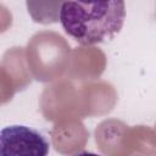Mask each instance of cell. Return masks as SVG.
<instances>
[{
    "label": "cell",
    "instance_id": "obj_2",
    "mask_svg": "<svg viewBox=\"0 0 156 156\" xmlns=\"http://www.w3.org/2000/svg\"><path fill=\"white\" fill-rule=\"evenodd\" d=\"M50 143L39 130L22 124L0 132V156H48Z\"/></svg>",
    "mask_w": 156,
    "mask_h": 156
},
{
    "label": "cell",
    "instance_id": "obj_1",
    "mask_svg": "<svg viewBox=\"0 0 156 156\" xmlns=\"http://www.w3.org/2000/svg\"><path fill=\"white\" fill-rule=\"evenodd\" d=\"M126 5L123 1H65L58 10L60 23L80 45H94L112 39L123 27Z\"/></svg>",
    "mask_w": 156,
    "mask_h": 156
},
{
    "label": "cell",
    "instance_id": "obj_3",
    "mask_svg": "<svg viewBox=\"0 0 156 156\" xmlns=\"http://www.w3.org/2000/svg\"><path fill=\"white\" fill-rule=\"evenodd\" d=\"M72 156H100V155L94 154V152H89V151H80V152H77Z\"/></svg>",
    "mask_w": 156,
    "mask_h": 156
}]
</instances>
